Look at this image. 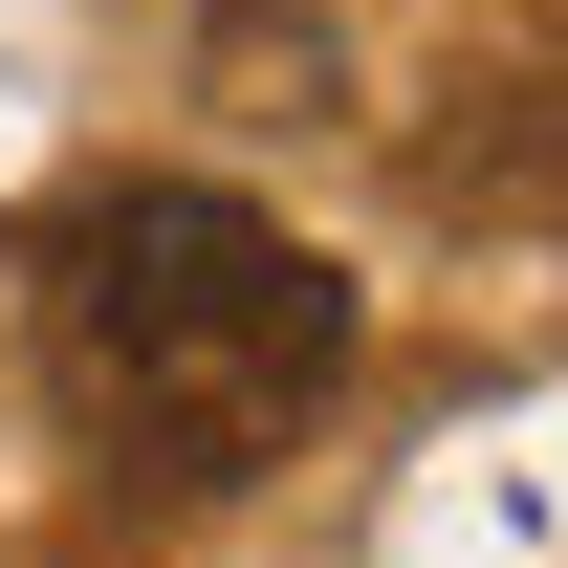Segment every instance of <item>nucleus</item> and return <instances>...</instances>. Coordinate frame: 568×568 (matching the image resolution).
I'll list each match as a JSON object with an SVG mask.
<instances>
[{"instance_id":"nucleus-1","label":"nucleus","mask_w":568,"mask_h":568,"mask_svg":"<svg viewBox=\"0 0 568 568\" xmlns=\"http://www.w3.org/2000/svg\"><path fill=\"white\" fill-rule=\"evenodd\" d=\"M44 372L110 437V481L153 503H241L263 459H306V416L351 394V284L306 263L263 197H88L44 241Z\"/></svg>"}]
</instances>
